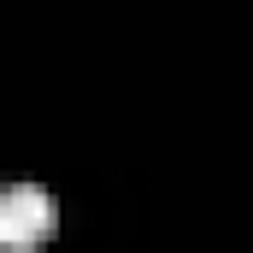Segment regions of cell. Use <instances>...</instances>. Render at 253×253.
I'll use <instances>...</instances> for the list:
<instances>
[{"instance_id": "cell-1", "label": "cell", "mask_w": 253, "mask_h": 253, "mask_svg": "<svg viewBox=\"0 0 253 253\" xmlns=\"http://www.w3.org/2000/svg\"><path fill=\"white\" fill-rule=\"evenodd\" d=\"M53 224H59V200L47 189L18 183V189L0 194V248L24 253V248H36L42 236H53Z\"/></svg>"}]
</instances>
